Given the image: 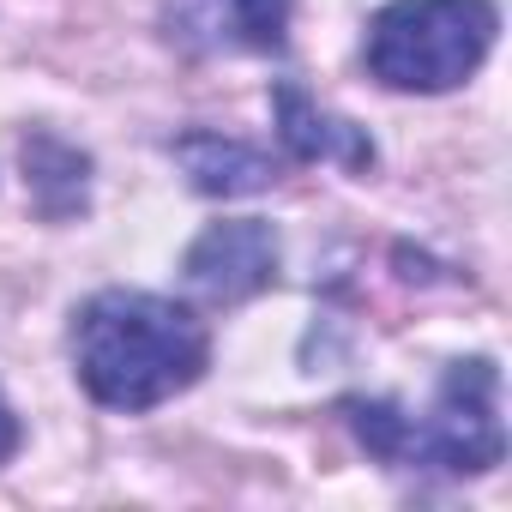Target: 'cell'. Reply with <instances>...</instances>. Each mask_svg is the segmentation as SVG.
<instances>
[{"label":"cell","mask_w":512,"mask_h":512,"mask_svg":"<svg viewBox=\"0 0 512 512\" xmlns=\"http://www.w3.org/2000/svg\"><path fill=\"white\" fill-rule=\"evenodd\" d=\"M73 350H79V386L103 410H127V416L169 404L211 362L205 326L181 302H163L145 290L91 296L79 308Z\"/></svg>","instance_id":"6da1fadb"},{"label":"cell","mask_w":512,"mask_h":512,"mask_svg":"<svg viewBox=\"0 0 512 512\" xmlns=\"http://www.w3.org/2000/svg\"><path fill=\"white\" fill-rule=\"evenodd\" d=\"M494 0H392L368 19V73L386 91H458L494 49Z\"/></svg>","instance_id":"7a4b0ae2"},{"label":"cell","mask_w":512,"mask_h":512,"mask_svg":"<svg viewBox=\"0 0 512 512\" xmlns=\"http://www.w3.org/2000/svg\"><path fill=\"white\" fill-rule=\"evenodd\" d=\"M506 458V428H500V368L488 356L452 362L428 422H410L404 464L452 470V476H482Z\"/></svg>","instance_id":"3957f363"},{"label":"cell","mask_w":512,"mask_h":512,"mask_svg":"<svg viewBox=\"0 0 512 512\" xmlns=\"http://www.w3.org/2000/svg\"><path fill=\"white\" fill-rule=\"evenodd\" d=\"M278 229L260 223V217H223L211 229H199V241L187 247L181 260V278L193 296H205L211 308H235V302H253L278 284Z\"/></svg>","instance_id":"277c9868"},{"label":"cell","mask_w":512,"mask_h":512,"mask_svg":"<svg viewBox=\"0 0 512 512\" xmlns=\"http://www.w3.org/2000/svg\"><path fill=\"white\" fill-rule=\"evenodd\" d=\"M290 13H296V0H175L169 37L199 43V49L235 43V49L278 55L290 43Z\"/></svg>","instance_id":"5b68a950"},{"label":"cell","mask_w":512,"mask_h":512,"mask_svg":"<svg viewBox=\"0 0 512 512\" xmlns=\"http://www.w3.org/2000/svg\"><path fill=\"white\" fill-rule=\"evenodd\" d=\"M272 109H278V133H284L290 157H302V163H344L350 175H362L374 163L368 133L350 127V121H338V115H326L296 79H278L272 85Z\"/></svg>","instance_id":"8992f818"},{"label":"cell","mask_w":512,"mask_h":512,"mask_svg":"<svg viewBox=\"0 0 512 512\" xmlns=\"http://www.w3.org/2000/svg\"><path fill=\"white\" fill-rule=\"evenodd\" d=\"M175 163L187 169V181L211 199H241V193H266L278 181V163L266 151H253L241 139L223 133H181L175 139Z\"/></svg>","instance_id":"52a82bcc"},{"label":"cell","mask_w":512,"mask_h":512,"mask_svg":"<svg viewBox=\"0 0 512 512\" xmlns=\"http://www.w3.org/2000/svg\"><path fill=\"white\" fill-rule=\"evenodd\" d=\"M85 175H91V157L73 151L67 139H49V133L25 139V181H31V193L49 217L85 211Z\"/></svg>","instance_id":"ba28073f"},{"label":"cell","mask_w":512,"mask_h":512,"mask_svg":"<svg viewBox=\"0 0 512 512\" xmlns=\"http://www.w3.org/2000/svg\"><path fill=\"white\" fill-rule=\"evenodd\" d=\"M344 416H350V428H356V440L374 452V458H386V464H404V440H410V416L392 404V398H350L344 404Z\"/></svg>","instance_id":"9c48e42d"},{"label":"cell","mask_w":512,"mask_h":512,"mask_svg":"<svg viewBox=\"0 0 512 512\" xmlns=\"http://www.w3.org/2000/svg\"><path fill=\"white\" fill-rule=\"evenodd\" d=\"M19 446H25V422L13 416V404H7V398H0V464H7Z\"/></svg>","instance_id":"30bf717a"}]
</instances>
